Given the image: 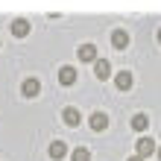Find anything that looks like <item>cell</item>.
<instances>
[{
	"mask_svg": "<svg viewBox=\"0 0 161 161\" xmlns=\"http://www.w3.org/2000/svg\"><path fill=\"white\" fill-rule=\"evenodd\" d=\"M114 85H117V91H129L132 85H135V79H132L129 70H120L117 76H114Z\"/></svg>",
	"mask_w": 161,
	"mask_h": 161,
	"instance_id": "ba28073f",
	"label": "cell"
},
{
	"mask_svg": "<svg viewBox=\"0 0 161 161\" xmlns=\"http://www.w3.org/2000/svg\"><path fill=\"white\" fill-rule=\"evenodd\" d=\"M59 82H62V85H73V82H76V68L64 64V68L59 70Z\"/></svg>",
	"mask_w": 161,
	"mask_h": 161,
	"instance_id": "8fae6325",
	"label": "cell"
},
{
	"mask_svg": "<svg viewBox=\"0 0 161 161\" xmlns=\"http://www.w3.org/2000/svg\"><path fill=\"white\" fill-rule=\"evenodd\" d=\"M62 123H64V126H79V123H82V114H79V108H64L62 111Z\"/></svg>",
	"mask_w": 161,
	"mask_h": 161,
	"instance_id": "8992f818",
	"label": "cell"
},
{
	"mask_svg": "<svg viewBox=\"0 0 161 161\" xmlns=\"http://www.w3.org/2000/svg\"><path fill=\"white\" fill-rule=\"evenodd\" d=\"M129 161H147V158H144V155H138V153H135V155H132Z\"/></svg>",
	"mask_w": 161,
	"mask_h": 161,
	"instance_id": "5bb4252c",
	"label": "cell"
},
{
	"mask_svg": "<svg viewBox=\"0 0 161 161\" xmlns=\"http://www.w3.org/2000/svg\"><path fill=\"white\" fill-rule=\"evenodd\" d=\"M147 126H149V117L144 114V111H138V114L132 117V129L135 132H147Z\"/></svg>",
	"mask_w": 161,
	"mask_h": 161,
	"instance_id": "7c38bea8",
	"label": "cell"
},
{
	"mask_svg": "<svg viewBox=\"0 0 161 161\" xmlns=\"http://www.w3.org/2000/svg\"><path fill=\"white\" fill-rule=\"evenodd\" d=\"M88 126L94 132H103V129L108 126V114H106V111H94V114L88 117Z\"/></svg>",
	"mask_w": 161,
	"mask_h": 161,
	"instance_id": "277c9868",
	"label": "cell"
},
{
	"mask_svg": "<svg viewBox=\"0 0 161 161\" xmlns=\"http://www.w3.org/2000/svg\"><path fill=\"white\" fill-rule=\"evenodd\" d=\"M70 158H73V161H91V149H88V147H76Z\"/></svg>",
	"mask_w": 161,
	"mask_h": 161,
	"instance_id": "4fadbf2b",
	"label": "cell"
},
{
	"mask_svg": "<svg viewBox=\"0 0 161 161\" xmlns=\"http://www.w3.org/2000/svg\"><path fill=\"white\" fill-rule=\"evenodd\" d=\"M64 155H68V144H64V141H53V144H50V158L62 161Z\"/></svg>",
	"mask_w": 161,
	"mask_h": 161,
	"instance_id": "30bf717a",
	"label": "cell"
},
{
	"mask_svg": "<svg viewBox=\"0 0 161 161\" xmlns=\"http://www.w3.org/2000/svg\"><path fill=\"white\" fill-rule=\"evenodd\" d=\"M94 73H97V79L106 82V79L111 76V64H108L106 59H97V62H94Z\"/></svg>",
	"mask_w": 161,
	"mask_h": 161,
	"instance_id": "9c48e42d",
	"label": "cell"
},
{
	"mask_svg": "<svg viewBox=\"0 0 161 161\" xmlns=\"http://www.w3.org/2000/svg\"><path fill=\"white\" fill-rule=\"evenodd\" d=\"M158 44H161V30H158Z\"/></svg>",
	"mask_w": 161,
	"mask_h": 161,
	"instance_id": "2e32d148",
	"label": "cell"
},
{
	"mask_svg": "<svg viewBox=\"0 0 161 161\" xmlns=\"http://www.w3.org/2000/svg\"><path fill=\"white\" fill-rule=\"evenodd\" d=\"M21 91H24V97H26V100H35V97L41 94V82L35 79V76H30V79H24Z\"/></svg>",
	"mask_w": 161,
	"mask_h": 161,
	"instance_id": "7a4b0ae2",
	"label": "cell"
},
{
	"mask_svg": "<svg viewBox=\"0 0 161 161\" xmlns=\"http://www.w3.org/2000/svg\"><path fill=\"white\" fill-rule=\"evenodd\" d=\"M111 44H114V50H126L129 47V30H114L111 32Z\"/></svg>",
	"mask_w": 161,
	"mask_h": 161,
	"instance_id": "52a82bcc",
	"label": "cell"
},
{
	"mask_svg": "<svg viewBox=\"0 0 161 161\" xmlns=\"http://www.w3.org/2000/svg\"><path fill=\"white\" fill-rule=\"evenodd\" d=\"M135 153H138V155H144V158H149V155H155V153H158V144H155L149 135H144V138H138Z\"/></svg>",
	"mask_w": 161,
	"mask_h": 161,
	"instance_id": "6da1fadb",
	"label": "cell"
},
{
	"mask_svg": "<svg viewBox=\"0 0 161 161\" xmlns=\"http://www.w3.org/2000/svg\"><path fill=\"white\" fill-rule=\"evenodd\" d=\"M76 59L79 62H97V47H94V44H79Z\"/></svg>",
	"mask_w": 161,
	"mask_h": 161,
	"instance_id": "5b68a950",
	"label": "cell"
},
{
	"mask_svg": "<svg viewBox=\"0 0 161 161\" xmlns=\"http://www.w3.org/2000/svg\"><path fill=\"white\" fill-rule=\"evenodd\" d=\"M155 155H158V158H161V147H158V153H155Z\"/></svg>",
	"mask_w": 161,
	"mask_h": 161,
	"instance_id": "9a60e30c",
	"label": "cell"
},
{
	"mask_svg": "<svg viewBox=\"0 0 161 161\" xmlns=\"http://www.w3.org/2000/svg\"><path fill=\"white\" fill-rule=\"evenodd\" d=\"M9 30H12L15 38H26V32H30V21H26V18H15V21L9 24Z\"/></svg>",
	"mask_w": 161,
	"mask_h": 161,
	"instance_id": "3957f363",
	"label": "cell"
}]
</instances>
